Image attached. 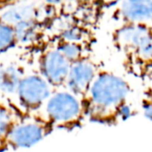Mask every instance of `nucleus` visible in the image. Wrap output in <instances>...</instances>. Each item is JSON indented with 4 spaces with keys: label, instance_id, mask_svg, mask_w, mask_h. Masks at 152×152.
I'll return each mask as SVG.
<instances>
[{
    "label": "nucleus",
    "instance_id": "1",
    "mask_svg": "<svg viewBox=\"0 0 152 152\" xmlns=\"http://www.w3.org/2000/svg\"><path fill=\"white\" fill-rule=\"evenodd\" d=\"M130 94L131 86L124 77L101 69L84 97L86 117L96 123L115 124L127 115Z\"/></svg>",
    "mask_w": 152,
    "mask_h": 152
},
{
    "label": "nucleus",
    "instance_id": "2",
    "mask_svg": "<svg viewBox=\"0 0 152 152\" xmlns=\"http://www.w3.org/2000/svg\"><path fill=\"white\" fill-rule=\"evenodd\" d=\"M114 44L123 53L133 71L142 76L151 74L152 57L151 26L122 24L114 35Z\"/></svg>",
    "mask_w": 152,
    "mask_h": 152
},
{
    "label": "nucleus",
    "instance_id": "3",
    "mask_svg": "<svg viewBox=\"0 0 152 152\" xmlns=\"http://www.w3.org/2000/svg\"><path fill=\"white\" fill-rule=\"evenodd\" d=\"M30 116L41 119L53 129L74 128L86 118L84 99L66 88L57 89L41 109Z\"/></svg>",
    "mask_w": 152,
    "mask_h": 152
},
{
    "label": "nucleus",
    "instance_id": "4",
    "mask_svg": "<svg viewBox=\"0 0 152 152\" xmlns=\"http://www.w3.org/2000/svg\"><path fill=\"white\" fill-rule=\"evenodd\" d=\"M54 91L38 72L24 73L14 96L17 110L24 116L33 115L41 109Z\"/></svg>",
    "mask_w": 152,
    "mask_h": 152
},
{
    "label": "nucleus",
    "instance_id": "5",
    "mask_svg": "<svg viewBox=\"0 0 152 152\" xmlns=\"http://www.w3.org/2000/svg\"><path fill=\"white\" fill-rule=\"evenodd\" d=\"M53 129L33 116H24L12 129L7 139V149L31 147L50 134Z\"/></svg>",
    "mask_w": 152,
    "mask_h": 152
},
{
    "label": "nucleus",
    "instance_id": "6",
    "mask_svg": "<svg viewBox=\"0 0 152 152\" xmlns=\"http://www.w3.org/2000/svg\"><path fill=\"white\" fill-rule=\"evenodd\" d=\"M70 65L69 61L52 45L40 53L37 72L54 90H57L64 88Z\"/></svg>",
    "mask_w": 152,
    "mask_h": 152
},
{
    "label": "nucleus",
    "instance_id": "7",
    "mask_svg": "<svg viewBox=\"0 0 152 152\" xmlns=\"http://www.w3.org/2000/svg\"><path fill=\"white\" fill-rule=\"evenodd\" d=\"M100 70L98 64L90 57L76 61L70 65L64 88L84 99Z\"/></svg>",
    "mask_w": 152,
    "mask_h": 152
},
{
    "label": "nucleus",
    "instance_id": "8",
    "mask_svg": "<svg viewBox=\"0 0 152 152\" xmlns=\"http://www.w3.org/2000/svg\"><path fill=\"white\" fill-rule=\"evenodd\" d=\"M122 24H148L152 18L151 0L124 1L120 3L114 14Z\"/></svg>",
    "mask_w": 152,
    "mask_h": 152
},
{
    "label": "nucleus",
    "instance_id": "9",
    "mask_svg": "<svg viewBox=\"0 0 152 152\" xmlns=\"http://www.w3.org/2000/svg\"><path fill=\"white\" fill-rule=\"evenodd\" d=\"M24 75L20 65L9 62L0 66V94L4 97L13 98L18 85Z\"/></svg>",
    "mask_w": 152,
    "mask_h": 152
},
{
    "label": "nucleus",
    "instance_id": "10",
    "mask_svg": "<svg viewBox=\"0 0 152 152\" xmlns=\"http://www.w3.org/2000/svg\"><path fill=\"white\" fill-rule=\"evenodd\" d=\"M23 117L13 106L0 101V152L7 150L10 132Z\"/></svg>",
    "mask_w": 152,
    "mask_h": 152
},
{
    "label": "nucleus",
    "instance_id": "11",
    "mask_svg": "<svg viewBox=\"0 0 152 152\" xmlns=\"http://www.w3.org/2000/svg\"><path fill=\"white\" fill-rule=\"evenodd\" d=\"M14 27L18 44H31L39 41L45 35L44 23L37 20H29L20 22Z\"/></svg>",
    "mask_w": 152,
    "mask_h": 152
},
{
    "label": "nucleus",
    "instance_id": "12",
    "mask_svg": "<svg viewBox=\"0 0 152 152\" xmlns=\"http://www.w3.org/2000/svg\"><path fill=\"white\" fill-rule=\"evenodd\" d=\"M37 6H35L33 4L12 7L5 12H4L2 15H0V20L12 26H15L16 24L25 20H37Z\"/></svg>",
    "mask_w": 152,
    "mask_h": 152
},
{
    "label": "nucleus",
    "instance_id": "13",
    "mask_svg": "<svg viewBox=\"0 0 152 152\" xmlns=\"http://www.w3.org/2000/svg\"><path fill=\"white\" fill-rule=\"evenodd\" d=\"M53 45L69 61L70 64L89 57L86 44L55 40V43H53Z\"/></svg>",
    "mask_w": 152,
    "mask_h": 152
},
{
    "label": "nucleus",
    "instance_id": "14",
    "mask_svg": "<svg viewBox=\"0 0 152 152\" xmlns=\"http://www.w3.org/2000/svg\"><path fill=\"white\" fill-rule=\"evenodd\" d=\"M17 45L14 27L0 20V55Z\"/></svg>",
    "mask_w": 152,
    "mask_h": 152
}]
</instances>
